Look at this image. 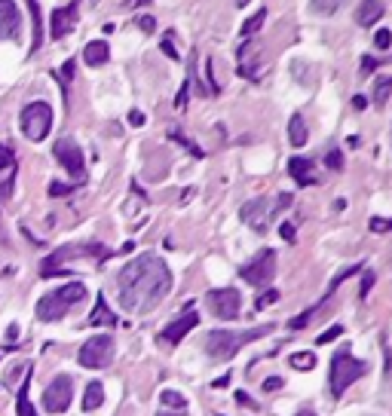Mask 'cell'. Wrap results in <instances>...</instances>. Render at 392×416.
<instances>
[{"label":"cell","instance_id":"obj_20","mask_svg":"<svg viewBox=\"0 0 392 416\" xmlns=\"http://www.w3.org/2000/svg\"><path fill=\"white\" fill-rule=\"evenodd\" d=\"M89 325L92 328H98V325H117V315L111 312V306L104 303V297L95 300V310L89 312Z\"/></svg>","mask_w":392,"mask_h":416},{"label":"cell","instance_id":"obj_38","mask_svg":"<svg viewBox=\"0 0 392 416\" xmlns=\"http://www.w3.org/2000/svg\"><path fill=\"white\" fill-rule=\"evenodd\" d=\"M374 46H377V49H389V46H392V31L380 28L377 34H374Z\"/></svg>","mask_w":392,"mask_h":416},{"label":"cell","instance_id":"obj_30","mask_svg":"<svg viewBox=\"0 0 392 416\" xmlns=\"http://www.w3.org/2000/svg\"><path fill=\"white\" fill-rule=\"evenodd\" d=\"M359 269H362V266H359V264H356V266H347V269H340V273H337L334 279H331V285H328V294H325V300L331 297V294H334L337 288H340V282H347L350 275H356V273H359Z\"/></svg>","mask_w":392,"mask_h":416},{"label":"cell","instance_id":"obj_8","mask_svg":"<svg viewBox=\"0 0 392 416\" xmlns=\"http://www.w3.org/2000/svg\"><path fill=\"white\" fill-rule=\"evenodd\" d=\"M242 282L245 285H255V288H264V285H270V279L276 275V251L267 248L260 251L255 260H249L242 269H240Z\"/></svg>","mask_w":392,"mask_h":416},{"label":"cell","instance_id":"obj_50","mask_svg":"<svg viewBox=\"0 0 392 416\" xmlns=\"http://www.w3.org/2000/svg\"><path fill=\"white\" fill-rule=\"evenodd\" d=\"M71 77H74V61H65V67H61V80H71Z\"/></svg>","mask_w":392,"mask_h":416},{"label":"cell","instance_id":"obj_39","mask_svg":"<svg viewBox=\"0 0 392 416\" xmlns=\"http://www.w3.org/2000/svg\"><path fill=\"white\" fill-rule=\"evenodd\" d=\"M368 227H371V233H389V230H392V221H386V218H371V223H368Z\"/></svg>","mask_w":392,"mask_h":416},{"label":"cell","instance_id":"obj_5","mask_svg":"<svg viewBox=\"0 0 392 416\" xmlns=\"http://www.w3.org/2000/svg\"><path fill=\"white\" fill-rule=\"evenodd\" d=\"M291 205V196L288 193H282V196H276V202H270V199H251V202H245L240 208V218L245 227H251L255 233H267L270 230V223L276 221V214L282 211V208H288Z\"/></svg>","mask_w":392,"mask_h":416},{"label":"cell","instance_id":"obj_47","mask_svg":"<svg viewBox=\"0 0 392 416\" xmlns=\"http://www.w3.org/2000/svg\"><path fill=\"white\" fill-rule=\"evenodd\" d=\"M236 404H240V407H251V410H258V404L251 401V398L245 395V392H236Z\"/></svg>","mask_w":392,"mask_h":416},{"label":"cell","instance_id":"obj_25","mask_svg":"<svg viewBox=\"0 0 392 416\" xmlns=\"http://www.w3.org/2000/svg\"><path fill=\"white\" fill-rule=\"evenodd\" d=\"M322 306H325V300H319L316 306H310V310H304L301 315H295V319L288 321V328H291V330H304L306 325H310V319H313V315H316V312L322 310Z\"/></svg>","mask_w":392,"mask_h":416},{"label":"cell","instance_id":"obj_58","mask_svg":"<svg viewBox=\"0 0 392 416\" xmlns=\"http://www.w3.org/2000/svg\"><path fill=\"white\" fill-rule=\"evenodd\" d=\"M301 416H313V413H301Z\"/></svg>","mask_w":392,"mask_h":416},{"label":"cell","instance_id":"obj_41","mask_svg":"<svg viewBox=\"0 0 392 416\" xmlns=\"http://www.w3.org/2000/svg\"><path fill=\"white\" fill-rule=\"evenodd\" d=\"M187 92H190V77L184 80V86H181L178 95H175V107H178V111H184V107H187Z\"/></svg>","mask_w":392,"mask_h":416},{"label":"cell","instance_id":"obj_34","mask_svg":"<svg viewBox=\"0 0 392 416\" xmlns=\"http://www.w3.org/2000/svg\"><path fill=\"white\" fill-rule=\"evenodd\" d=\"M340 334H343V325H331V328L325 330V334H319V337H316V346H328L331 340H337Z\"/></svg>","mask_w":392,"mask_h":416},{"label":"cell","instance_id":"obj_16","mask_svg":"<svg viewBox=\"0 0 392 416\" xmlns=\"http://www.w3.org/2000/svg\"><path fill=\"white\" fill-rule=\"evenodd\" d=\"M383 13H386V6H383L380 0H362L359 10H356V25H362V28L377 25V22L383 19Z\"/></svg>","mask_w":392,"mask_h":416},{"label":"cell","instance_id":"obj_40","mask_svg":"<svg viewBox=\"0 0 392 416\" xmlns=\"http://www.w3.org/2000/svg\"><path fill=\"white\" fill-rule=\"evenodd\" d=\"M10 166H15L13 150L6 147V144H0V172H3V168H10Z\"/></svg>","mask_w":392,"mask_h":416},{"label":"cell","instance_id":"obj_14","mask_svg":"<svg viewBox=\"0 0 392 416\" xmlns=\"http://www.w3.org/2000/svg\"><path fill=\"white\" fill-rule=\"evenodd\" d=\"M74 25H77V0H74V3H68V6H58V10L49 15V34H52V40L68 37L74 31Z\"/></svg>","mask_w":392,"mask_h":416},{"label":"cell","instance_id":"obj_46","mask_svg":"<svg viewBox=\"0 0 392 416\" xmlns=\"http://www.w3.org/2000/svg\"><path fill=\"white\" fill-rule=\"evenodd\" d=\"M65 193H71V187H68V184H58V181L49 184V196H65Z\"/></svg>","mask_w":392,"mask_h":416},{"label":"cell","instance_id":"obj_49","mask_svg":"<svg viewBox=\"0 0 392 416\" xmlns=\"http://www.w3.org/2000/svg\"><path fill=\"white\" fill-rule=\"evenodd\" d=\"M374 71H377V61H374V58H362V74H374Z\"/></svg>","mask_w":392,"mask_h":416},{"label":"cell","instance_id":"obj_13","mask_svg":"<svg viewBox=\"0 0 392 416\" xmlns=\"http://www.w3.org/2000/svg\"><path fill=\"white\" fill-rule=\"evenodd\" d=\"M22 15L13 0H0V40H19Z\"/></svg>","mask_w":392,"mask_h":416},{"label":"cell","instance_id":"obj_24","mask_svg":"<svg viewBox=\"0 0 392 416\" xmlns=\"http://www.w3.org/2000/svg\"><path fill=\"white\" fill-rule=\"evenodd\" d=\"M28 380H31V374L22 380V389H19V404H15V413L19 416H37L34 407H31V398H28Z\"/></svg>","mask_w":392,"mask_h":416},{"label":"cell","instance_id":"obj_21","mask_svg":"<svg viewBox=\"0 0 392 416\" xmlns=\"http://www.w3.org/2000/svg\"><path fill=\"white\" fill-rule=\"evenodd\" d=\"M104 404V386L98 380H92L86 386V395H83V410H98Z\"/></svg>","mask_w":392,"mask_h":416},{"label":"cell","instance_id":"obj_26","mask_svg":"<svg viewBox=\"0 0 392 416\" xmlns=\"http://www.w3.org/2000/svg\"><path fill=\"white\" fill-rule=\"evenodd\" d=\"M288 365L295 367V371H313V367H316V355H313V352H295V355L288 358Z\"/></svg>","mask_w":392,"mask_h":416},{"label":"cell","instance_id":"obj_9","mask_svg":"<svg viewBox=\"0 0 392 416\" xmlns=\"http://www.w3.org/2000/svg\"><path fill=\"white\" fill-rule=\"evenodd\" d=\"M71 398H74V380L68 374H58L43 392V410L46 413H65L68 407H71Z\"/></svg>","mask_w":392,"mask_h":416},{"label":"cell","instance_id":"obj_12","mask_svg":"<svg viewBox=\"0 0 392 416\" xmlns=\"http://www.w3.org/2000/svg\"><path fill=\"white\" fill-rule=\"evenodd\" d=\"M56 159L61 166H65V172L71 175L74 181H83V175H86V163H83V150L80 144L74 141V138H58L56 141Z\"/></svg>","mask_w":392,"mask_h":416},{"label":"cell","instance_id":"obj_36","mask_svg":"<svg viewBox=\"0 0 392 416\" xmlns=\"http://www.w3.org/2000/svg\"><path fill=\"white\" fill-rule=\"evenodd\" d=\"M383 380L392 383V349L386 346V340H383Z\"/></svg>","mask_w":392,"mask_h":416},{"label":"cell","instance_id":"obj_45","mask_svg":"<svg viewBox=\"0 0 392 416\" xmlns=\"http://www.w3.org/2000/svg\"><path fill=\"white\" fill-rule=\"evenodd\" d=\"M282 389V376H267L264 380V392H279Z\"/></svg>","mask_w":392,"mask_h":416},{"label":"cell","instance_id":"obj_27","mask_svg":"<svg viewBox=\"0 0 392 416\" xmlns=\"http://www.w3.org/2000/svg\"><path fill=\"white\" fill-rule=\"evenodd\" d=\"M159 401H163V407H175V410H184V407H187V398L175 389H166L163 395H159Z\"/></svg>","mask_w":392,"mask_h":416},{"label":"cell","instance_id":"obj_10","mask_svg":"<svg viewBox=\"0 0 392 416\" xmlns=\"http://www.w3.org/2000/svg\"><path fill=\"white\" fill-rule=\"evenodd\" d=\"M205 303H209L214 319H221V321H233L242 310V297L236 288H214V291H209Z\"/></svg>","mask_w":392,"mask_h":416},{"label":"cell","instance_id":"obj_4","mask_svg":"<svg viewBox=\"0 0 392 416\" xmlns=\"http://www.w3.org/2000/svg\"><path fill=\"white\" fill-rule=\"evenodd\" d=\"M365 374H368V361L356 358L350 349H337L331 358V395L343 398V392L356 380H362Z\"/></svg>","mask_w":392,"mask_h":416},{"label":"cell","instance_id":"obj_43","mask_svg":"<svg viewBox=\"0 0 392 416\" xmlns=\"http://www.w3.org/2000/svg\"><path fill=\"white\" fill-rule=\"evenodd\" d=\"M279 236L282 239H285V242H295V239H297V230H295V223H282V227H279Z\"/></svg>","mask_w":392,"mask_h":416},{"label":"cell","instance_id":"obj_2","mask_svg":"<svg viewBox=\"0 0 392 416\" xmlns=\"http://www.w3.org/2000/svg\"><path fill=\"white\" fill-rule=\"evenodd\" d=\"M270 330H273V325H260L251 330H224V328L212 330V334L205 337V352H209V358H214V361H230L242 346L260 340V337H267Z\"/></svg>","mask_w":392,"mask_h":416},{"label":"cell","instance_id":"obj_53","mask_svg":"<svg viewBox=\"0 0 392 416\" xmlns=\"http://www.w3.org/2000/svg\"><path fill=\"white\" fill-rule=\"evenodd\" d=\"M365 104H368V102H365L362 95H356V98H352V107H356V111H365Z\"/></svg>","mask_w":392,"mask_h":416},{"label":"cell","instance_id":"obj_54","mask_svg":"<svg viewBox=\"0 0 392 416\" xmlns=\"http://www.w3.org/2000/svg\"><path fill=\"white\" fill-rule=\"evenodd\" d=\"M15 337H19V328H15V325L6 328V340H15Z\"/></svg>","mask_w":392,"mask_h":416},{"label":"cell","instance_id":"obj_11","mask_svg":"<svg viewBox=\"0 0 392 416\" xmlns=\"http://www.w3.org/2000/svg\"><path fill=\"white\" fill-rule=\"evenodd\" d=\"M240 77H245V80H260L264 77V71H267V61H264V46H260L258 40H245L242 46H240Z\"/></svg>","mask_w":392,"mask_h":416},{"label":"cell","instance_id":"obj_17","mask_svg":"<svg viewBox=\"0 0 392 416\" xmlns=\"http://www.w3.org/2000/svg\"><path fill=\"white\" fill-rule=\"evenodd\" d=\"M288 172L301 187H313V184H316V178H313V163L310 159H304V157H291Z\"/></svg>","mask_w":392,"mask_h":416},{"label":"cell","instance_id":"obj_55","mask_svg":"<svg viewBox=\"0 0 392 416\" xmlns=\"http://www.w3.org/2000/svg\"><path fill=\"white\" fill-rule=\"evenodd\" d=\"M245 3H251V0H236V6H245Z\"/></svg>","mask_w":392,"mask_h":416},{"label":"cell","instance_id":"obj_51","mask_svg":"<svg viewBox=\"0 0 392 416\" xmlns=\"http://www.w3.org/2000/svg\"><path fill=\"white\" fill-rule=\"evenodd\" d=\"M212 386H214V389H227V386H230V376H227V374H224V376H218V380H214Z\"/></svg>","mask_w":392,"mask_h":416},{"label":"cell","instance_id":"obj_7","mask_svg":"<svg viewBox=\"0 0 392 416\" xmlns=\"http://www.w3.org/2000/svg\"><path fill=\"white\" fill-rule=\"evenodd\" d=\"M77 361L89 371H98V367H107L113 361V340L107 334H98L92 340L83 343V349L77 352Z\"/></svg>","mask_w":392,"mask_h":416},{"label":"cell","instance_id":"obj_18","mask_svg":"<svg viewBox=\"0 0 392 416\" xmlns=\"http://www.w3.org/2000/svg\"><path fill=\"white\" fill-rule=\"evenodd\" d=\"M107 58H111V46H107L104 40H92V43H86V49H83V61L92 65V67L104 65Z\"/></svg>","mask_w":392,"mask_h":416},{"label":"cell","instance_id":"obj_3","mask_svg":"<svg viewBox=\"0 0 392 416\" xmlns=\"http://www.w3.org/2000/svg\"><path fill=\"white\" fill-rule=\"evenodd\" d=\"M80 300H86V285L83 282H68L58 291L46 294L37 300V319L40 321H58L71 312V306H77Z\"/></svg>","mask_w":392,"mask_h":416},{"label":"cell","instance_id":"obj_48","mask_svg":"<svg viewBox=\"0 0 392 416\" xmlns=\"http://www.w3.org/2000/svg\"><path fill=\"white\" fill-rule=\"evenodd\" d=\"M129 126H144V113L141 111H129Z\"/></svg>","mask_w":392,"mask_h":416},{"label":"cell","instance_id":"obj_23","mask_svg":"<svg viewBox=\"0 0 392 416\" xmlns=\"http://www.w3.org/2000/svg\"><path fill=\"white\" fill-rule=\"evenodd\" d=\"M28 10H31V19H34V43H31V52L40 49L43 43V15H40V6H37V0H25Z\"/></svg>","mask_w":392,"mask_h":416},{"label":"cell","instance_id":"obj_56","mask_svg":"<svg viewBox=\"0 0 392 416\" xmlns=\"http://www.w3.org/2000/svg\"><path fill=\"white\" fill-rule=\"evenodd\" d=\"M159 416H168V413H159ZM175 416H184V410H178V413H175Z\"/></svg>","mask_w":392,"mask_h":416},{"label":"cell","instance_id":"obj_57","mask_svg":"<svg viewBox=\"0 0 392 416\" xmlns=\"http://www.w3.org/2000/svg\"><path fill=\"white\" fill-rule=\"evenodd\" d=\"M0 242H6V236H3V230H0Z\"/></svg>","mask_w":392,"mask_h":416},{"label":"cell","instance_id":"obj_52","mask_svg":"<svg viewBox=\"0 0 392 416\" xmlns=\"http://www.w3.org/2000/svg\"><path fill=\"white\" fill-rule=\"evenodd\" d=\"M123 3H126V6H129V10H135V6H148V3H150V0H123Z\"/></svg>","mask_w":392,"mask_h":416},{"label":"cell","instance_id":"obj_29","mask_svg":"<svg viewBox=\"0 0 392 416\" xmlns=\"http://www.w3.org/2000/svg\"><path fill=\"white\" fill-rule=\"evenodd\" d=\"M264 22H267V10H258V13L251 15V19H249V22H245V25H242V37H251V34H258V31H260V25H264Z\"/></svg>","mask_w":392,"mask_h":416},{"label":"cell","instance_id":"obj_44","mask_svg":"<svg viewBox=\"0 0 392 416\" xmlns=\"http://www.w3.org/2000/svg\"><path fill=\"white\" fill-rule=\"evenodd\" d=\"M371 288H374V273L368 269V273L362 275V291H359V297L365 300V297H368V291H371Z\"/></svg>","mask_w":392,"mask_h":416},{"label":"cell","instance_id":"obj_6","mask_svg":"<svg viewBox=\"0 0 392 416\" xmlns=\"http://www.w3.org/2000/svg\"><path fill=\"white\" fill-rule=\"evenodd\" d=\"M22 132H25L28 141H43L52 129V107L46 102H31L25 111H22Z\"/></svg>","mask_w":392,"mask_h":416},{"label":"cell","instance_id":"obj_37","mask_svg":"<svg viewBox=\"0 0 392 416\" xmlns=\"http://www.w3.org/2000/svg\"><path fill=\"white\" fill-rule=\"evenodd\" d=\"M276 300H279V291H276V288H270V291H264V294L258 297L255 310H267V306H270V303H276Z\"/></svg>","mask_w":392,"mask_h":416},{"label":"cell","instance_id":"obj_22","mask_svg":"<svg viewBox=\"0 0 392 416\" xmlns=\"http://www.w3.org/2000/svg\"><path fill=\"white\" fill-rule=\"evenodd\" d=\"M389 95H392V74H383V77H377V80H374V104H377V107H386Z\"/></svg>","mask_w":392,"mask_h":416},{"label":"cell","instance_id":"obj_42","mask_svg":"<svg viewBox=\"0 0 392 416\" xmlns=\"http://www.w3.org/2000/svg\"><path fill=\"white\" fill-rule=\"evenodd\" d=\"M138 28H141L144 34H153V31H157V19H153V15H138Z\"/></svg>","mask_w":392,"mask_h":416},{"label":"cell","instance_id":"obj_33","mask_svg":"<svg viewBox=\"0 0 392 416\" xmlns=\"http://www.w3.org/2000/svg\"><path fill=\"white\" fill-rule=\"evenodd\" d=\"M28 374H31V365H22V367H15V371H10V374H6L3 386H6V389H13L15 383H19V380H25Z\"/></svg>","mask_w":392,"mask_h":416},{"label":"cell","instance_id":"obj_35","mask_svg":"<svg viewBox=\"0 0 392 416\" xmlns=\"http://www.w3.org/2000/svg\"><path fill=\"white\" fill-rule=\"evenodd\" d=\"M325 166L328 168H331V172H340V168H343V153L340 150H328V157H325Z\"/></svg>","mask_w":392,"mask_h":416},{"label":"cell","instance_id":"obj_15","mask_svg":"<svg viewBox=\"0 0 392 416\" xmlns=\"http://www.w3.org/2000/svg\"><path fill=\"white\" fill-rule=\"evenodd\" d=\"M196 325H199V315H196L194 310H187L184 315H178V319H175L172 325H168V328L163 330V334H159V340H163V343H172V346H178V343H181L184 337H187Z\"/></svg>","mask_w":392,"mask_h":416},{"label":"cell","instance_id":"obj_31","mask_svg":"<svg viewBox=\"0 0 392 416\" xmlns=\"http://www.w3.org/2000/svg\"><path fill=\"white\" fill-rule=\"evenodd\" d=\"M168 138H172V141H178V144H181V147H187V150H190V153H194V157H196V159H203V157H205V153H203V150H199V147H196V144H194V141H187V138H184V135L178 132V129H172V132H168Z\"/></svg>","mask_w":392,"mask_h":416},{"label":"cell","instance_id":"obj_28","mask_svg":"<svg viewBox=\"0 0 392 416\" xmlns=\"http://www.w3.org/2000/svg\"><path fill=\"white\" fill-rule=\"evenodd\" d=\"M310 6H313V13H319V15H334L343 6V0H310Z\"/></svg>","mask_w":392,"mask_h":416},{"label":"cell","instance_id":"obj_1","mask_svg":"<svg viewBox=\"0 0 392 416\" xmlns=\"http://www.w3.org/2000/svg\"><path fill=\"white\" fill-rule=\"evenodd\" d=\"M120 306L132 315H148L166 300L172 291V269L157 254H141L126 264L117 275Z\"/></svg>","mask_w":392,"mask_h":416},{"label":"cell","instance_id":"obj_19","mask_svg":"<svg viewBox=\"0 0 392 416\" xmlns=\"http://www.w3.org/2000/svg\"><path fill=\"white\" fill-rule=\"evenodd\" d=\"M288 141L295 144V147H304V144L310 141V132H306V122L301 113H295V117L288 120Z\"/></svg>","mask_w":392,"mask_h":416},{"label":"cell","instance_id":"obj_32","mask_svg":"<svg viewBox=\"0 0 392 416\" xmlns=\"http://www.w3.org/2000/svg\"><path fill=\"white\" fill-rule=\"evenodd\" d=\"M159 49H163L172 61H178V58H181V56H178V49H175V34H172V31H168V34H163V40H159Z\"/></svg>","mask_w":392,"mask_h":416}]
</instances>
